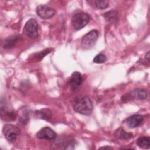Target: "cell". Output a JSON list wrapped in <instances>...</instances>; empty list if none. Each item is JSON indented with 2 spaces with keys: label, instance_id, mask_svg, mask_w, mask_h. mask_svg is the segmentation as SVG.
Segmentation results:
<instances>
[{
  "label": "cell",
  "instance_id": "obj_18",
  "mask_svg": "<svg viewBox=\"0 0 150 150\" xmlns=\"http://www.w3.org/2000/svg\"><path fill=\"white\" fill-rule=\"evenodd\" d=\"M107 60V57L104 54H98L96 55L93 59V62L96 63H103Z\"/></svg>",
  "mask_w": 150,
  "mask_h": 150
},
{
  "label": "cell",
  "instance_id": "obj_15",
  "mask_svg": "<svg viewBox=\"0 0 150 150\" xmlns=\"http://www.w3.org/2000/svg\"><path fill=\"white\" fill-rule=\"evenodd\" d=\"M104 17L108 22L114 23L118 19V12L115 10H111L104 14Z\"/></svg>",
  "mask_w": 150,
  "mask_h": 150
},
{
  "label": "cell",
  "instance_id": "obj_3",
  "mask_svg": "<svg viewBox=\"0 0 150 150\" xmlns=\"http://www.w3.org/2000/svg\"><path fill=\"white\" fill-rule=\"evenodd\" d=\"M20 129L12 124H6L2 128V132L5 138L9 142H14L20 134Z\"/></svg>",
  "mask_w": 150,
  "mask_h": 150
},
{
  "label": "cell",
  "instance_id": "obj_4",
  "mask_svg": "<svg viewBox=\"0 0 150 150\" xmlns=\"http://www.w3.org/2000/svg\"><path fill=\"white\" fill-rule=\"evenodd\" d=\"M23 32L30 39L36 38L38 36V24L37 21L33 18L28 20L23 27Z\"/></svg>",
  "mask_w": 150,
  "mask_h": 150
},
{
  "label": "cell",
  "instance_id": "obj_20",
  "mask_svg": "<svg viewBox=\"0 0 150 150\" xmlns=\"http://www.w3.org/2000/svg\"><path fill=\"white\" fill-rule=\"evenodd\" d=\"M100 149H113L112 147H111V146H102V147H100L99 148Z\"/></svg>",
  "mask_w": 150,
  "mask_h": 150
},
{
  "label": "cell",
  "instance_id": "obj_5",
  "mask_svg": "<svg viewBox=\"0 0 150 150\" xmlns=\"http://www.w3.org/2000/svg\"><path fill=\"white\" fill-rule=\"evenodd\" d=\"M147 96L148 92L145 89L137 88L125 94L122 97V100L123 101H128L132 100H144L146 98Z\"/></svg>",
  "mask_w": 150,
  "mask_h": 150
},
{
  "label": "cell",
  "instance_id": "obj_16",
  "mask_svg": "<svg viewBox=\"0 0 150 150\" xmlns=\"http://www.w3.org/2000/svg\"><path fill=\"white\" fill-rule=\"evenodd\" d=\"M37 115L43 120L50 121L52 118V111L49 109H42L36 112Z\"/></svg>",
  "mask_w": 150,
  "mask_h": 150
},
{
  "label": "cell",
  "instance_id": "obj_19",
  "mask_svg": "<svg viewBox=\"0 0 150 150\" xmlns=\"http://www.w3.org/2000/svg\"><path fill=\"white\" fill-rule=\"evenodd\" d=\"M51 52V49H45L43 51H41L39 53H37L35 54V57L37 59H42L43 57H45L46 54H47L48 53H49Z\"/></svg>",
  "mask_w": 150,
  "mask_h": 150
},
{
  "label": "cell",
  "instance_id": "obj_12",
  "mask_svg": "<svg viewBox=\"0 0 150 150\" xmlns=\"http://www.w3.org/2000/svg\"><path fill=\"white\" fill-rule=\"evenodd\" d=\"M21 40V36L19 35L11 36L4 40V41L2 42V46L4 49L12 48Z\"/></svg>",
  "mask_w": 150,
  "mask_h": 150
},
{
  "label": "cell",
  "instance_id": "obj_1",
  "mask_svg": "<svg viewBox=\"0 0 150 150\" xmlns=\"http://www.w3.org/2000/svg\"><path fill=\"white\" fill-rule=\"evenodd\" d=\"M73 107L76 112L84 115H90L93 110L92 101L87 96L76 98L73 103Z\"/></svg>",
  "mask_w": 150,
  "mask_h": 150
},
{
  "label": "cell",
  "instance_id": "obj_11",
  "mask_svg": "<svg viewBox=\"0 0 150 150\" xmlns=\"http://www.w3.org/2000/svg\"><path fill=\"white\" fill-rule=\"evenodd\" d=\"M83 81V78L81 74L78 71H74L71 74L69 83L70 87L73 90H75L82 84Z\"/></svg>",
  "mask_w": 150,
  "mask_h": 150
},
{
  "label": "cell",
  "instance_id": "obj_21",
  "mask_svg": "<svg viewBox=\"0 0 150 150\" xmlns=\"http://www.w3.org/2000/svg\"><path fill=\"white\" fill-rule=\"evenodd\" d=\"M145 59H146L148 62L149 61V51L145 54Z\"/></svg>",
  "mask_w": 150,
  "mask_h": 150
},
{
  "label": "cell",
  "instance_id": "obj_10",
  "mask_svg": "<svg viewBox=\"0 0 150 150\" xmlns=\"http://www.w3.org/2000/svg\"><path fill=\"white\" fill-rule=\"evenodd\" d=\"M144 121V116L141 114H134L126 120V124L131 128H134L139 126Z\"/></svg>",
  "mask_w": 150,
  "mask_h": 150
},
{
  "label": "cell",
  "instance_id": "obj_14",
  "mask_svg": "<svg viewBox=\"0 0 150 150\" xmlns=\"http://www.w3.org/2000/svg\"><path fill=\"white\" fill-rule=\"evenodd\" d=\"M115 137L120 139H129L133 137V135L131 132H126L122 127H120L115 131Z\"/></svg>",
  "mask_w": 150,
  "mask_h": 150
},
{
  "label": "cell",
  "instance_id": "obj_8",
  "mask_svg": "<svg viewBox=\"0 0 150 150\" xmlns=\"http://www.w3.org/2000/svg\"><path fill=\"white\" fill-rule=\"evenodd\" d=\"M1 115L2 120L5 121H13L16 118V114L13 110L7 105L6 103L1 102Z\"/></svg>",
  "mask_w": 150,
  "mask_h": 150
},
{
  "label": "cell",
  "instance_id": "obj_17",
  "mask_svg": "<svg viewBox=\"0 0 150 150\" xmlns=\"http://www.w3.org/2000/svg\"><path fill=\"white\" fill-rule=\"evenodd\" d=\"M94 6L96 8L100 9H105L108 7V1L105 0H96L94 1Z\"/></svg>",
  "mask_w": 150,
  "mask_h": 150
},
{
  "label": "cell",
  "instance_id": "obj_13",
  "mask_svg": "<svg viewBox=\"0 0 150 150\" xmlns=\"http://www.w3.org/2000/svg\"><path fill=\"white\" fill-rule=\"evenodd\" d=\"M136 144L140 148L149 149L150 147V138L148 136L140 137L137 139Z\"/></svg>",
  "mask_w": 150,
  "mask_h": 150
},
{
  "label": "cell",
  "instance_id": "obj_2",
  "mask_svg": "<svg viewBox=\"0 0 150 150\" xmlns=\"http://www.w3.org/2000/svg\"><path fill=\"white\" fill-rule=\"evenodd\" d=\"M90 21V16L85 12L75 13L71 18V25L76 30H79L86 26Z\"/></svg>",
  "mask_w": 150,
  "mask_h": 150
},
{
  "label": "cell",
  "instance_id": "obj_7",
  "mask_svg": "<svg viewBox=\"0 0 150 150\" xmlns=\"http://www.w3.org/2000/svg\"><path fill=\"white\" fill-rule=\"evenodd\" d=\"M36 13L39 17L43 19H49L54 16L56 11L50 6L40 5L36 8Z\"/></svg>",
  "mask_w": 150,
  "mask_h": 150
},
{
  "label": "cell",
  "instance_id": "obj_9",
  "mask_svg": "<svg viewBox=\"0 0 150 150\" xmlns=\"http://www.w3.org/2000/svg\"><path fill=\"white\" fill-rule=\"evenodd\" d=\"M36 138L39 139L52 140L54 139L56 137V132L50 127H45L39 130L36 135Z\"/></svg>",
  "mask_w": 150,
  "mask_h": 150
},
{
  "label": "cell",
  "instance_id": "obj_6",
  "mask_svg": "<svg viewBox=\"0 0 150 150\" xmlns=\"http://www.w3.org/2000/svg\"><path fill=\"white\" fill-rule=\"evenodd\" d=\"M99 36V32L97 30H91L86 34L82 38L81 44L84 49H88L94 46Z\"/></svg>",
  "mask_w": 150,
  "mask_h": 150
}]
</instances>
